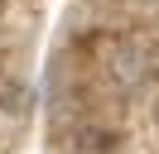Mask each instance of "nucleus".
Returning a JSON list of instances; mask_svg holds the SVG:
<instances>
[{
  "label": "nucleus",
  "mask_w": 159,
  "mask_h": 154,
  "mask_svg": "<svg viewBox=\"0 0 159 154\" xmlns=\"http://www.w3.org/2000/svg\"><path fill=\"white\" fill-rule=\"evenodd\" d=\"M154 116H159V106H154Z\"/></svg>",
  "instance_id": "obj_1"
}]
</instances>
